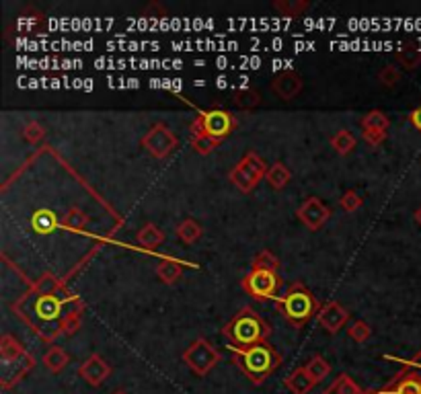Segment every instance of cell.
<instances>
[{
  "instance_id": "obj_31",
  "label": "cell",
  "mask_w": 421,
  "mask_h": 394,
  "mask_svg": "<svg viewBox=\"0 0 421 394\" xmlns=\"http://www.w3.org/2000/svg\"><path fill=\"white\" fill-rule=\"evenodd\" d=\"M370 335H372V331H370V326L364 323V321H355V323L350 326V337L355 341V343L368 341Z\"/></svg>"
},
{
  "instance_id": "obj_38",
  "label": "cell",
  "mask_w": 421,
  "mask_h": 394,
  "mask_svg": "<svg viewBox=\"0 0 421 394\" xmlns=\"http://www.w3.org/2000/svg\"><path fill=\"white\" fill-rule=\"evenodd\" d=\"M25 136H27L31 142H37V140L43 136V132H41V127L37 126V124H29V126L25 127Z\"/></svg>"
},
{
  "instance_id": "obj_1",
  "label": "cell",
  "mask_w": 421,
  "mask_h": 394,
  "mask_svg": "<svg viewBox=\"0 0 421 394\" xmlns=\"http://www.w3.org/2000/svg\"><path fill=\"white\" fill-rule=\"evenodd\" d=\"M241 356V366L245 370V374L255 382H261L274 372V368L278 366L280 358L276 356V351L267 345V343H255L245 349H237Z\"/></svg>"
},
{
  "instance_id": "obj_7",
  "label": "cell",
  "mask_w": 421,
  "mask_h": 394,
  "mask_svg": "<svg viewBox=\"0 0 421 394\" xmlns=\"http://www.w3.org/2000/svg\"><path fill=\"white\" fill-rule=\"evenodd\" d=\"M142 144H144V148H146L155 159H167V156L175 150L177 138L169 127H165L162 124H157V126L152 127V129L144 136Z\"/></svg>"
},
{
  "instance_id": "obj_26",
  "label": "cell",
  "mask_w": 421,
  "mask_h": 394,
  "mask_svg": "<svg viewBox=\"0 0 421 394\" xmlns=\"http://www.w3.org/2000/svg\"><path fill=\"white\" fill-rule=\"evenodd\" d=\"M87 226V215L83 214L80 210H71L66 218H64V228H68V230H74V233H80L83 228Z\"/></svg>"
},
{
  "instance_id": "obj_24",
  "label": "cell",
  "mask_w": 421,
  "mask_h": 394,
  "mask_svg": "<svg viewBox=\"0 0 421 394\" xmlns=\"http://www.w3.org/2000/svg\"><path fill=\"white\" fill-rule=\"evenodd\" d=\"M331 146H333L339 154H350L351 150L355 148V138H353V134L348 132V129H339L333 138H331Z\"/></svg>"
},
{
  "instance_id": "obj_12",
  "label": "cell",
  "mask_w": 421,
  "mask_h": 394,
  "mask_svg": "<svg viewBox=\"0 0 421 394\" xmlns=\"http://www.w3.org/2000/svg\"><path fill=\"white\" fill-rule=\"evenodd\" d=\"M80 376L87 380L90 386H99L111 372V368L107 366V361L101 356H90V358L80 366Z\"/></svg>"
},
{
  "instance_id": "obj_35",
  "label": "cell",
  "mask_w": 421,
  "mask_h": 394,
  "mask_svg": "<svg viewBox=\"0 0 421 394\" xmlns=\"http://www.w3.org/2000/svg\"><path fill=\"white\" fill-rule=\"evenodd\" d=\"M274 6H276V9H280V11L290 13V15H296V13H300V11H304L308 4H306V2H292V4H286V2H276Z\"/></svg>"
},
{
  "instance_id": "obj_10",
  "label": "cell",
  "mask_w": 421,
  "mask_h": 394,
  "mask_svg": "<svg viewBox=\"0 0 421 394\" xmlns=\"http://www.w3.org/2000/svg\"><path fill=\"white\" fill-rule=\"evenodd\" d=\"M348 319H350V312L341 304H337V302L325 304L321 308V312H318V323H321V326L327 333H331V335L339 333L345 326Z\"/></svg>"
},
{
  "instance_id": "obj_18",
  "label": "cell",
  "mask_w": 421,
  "mask_h": 394,
  "mask_svg": "<svg viewBox=\"0 0 421 394\" xmlns=\"http://www.w3.org/2000/svg\"><path fill=\"white\" fill-rule=\"evenodd\" d=\"M43 363H46V368L53 372V374H58V372H62L66 366H68V353L64 351V349H60V347H52L46 356H43Z\"/></svg>"
},
{
  "instance_id": "obj_42",
  "label": "cell",
  "mask_w": 421,
  "mask_h": 394,
  "mask_svg": "<svg viewBox=\"0 0 421 394\" xmlns=\"http://www.w3.org/2000/svg\"><path fill=\"white\" fill-rule=\"evenodd\" d=\"M323 394H337V393H335L333 388H329V390H325V393H323Z\"/></svg>"
},
{
  "instance_id": "obj_28",
  "label": "cell",
  "mask_w": 421,
  "mask_h": 394,
  "mask_svg": "<svg viewBox=\"0 0 421 394\" xmlns=\"http://www.w3.org/2000/svg\"><path fill=\"white\" fill-rule=\"evenodd\" d=\"M380 394H421V382L415 380V378H403V380H399L395 393L385 390V393Z\"/></svg>"
},
{
  "instance_id": "obj_39",
  "label": "cell",
  "mask_w": 421,
  "mask_h": 394,
  "mask_svg": "<svg viewBox=\"0 0 421 394\" xmlns=\"http://www.w3.org/2000/svg\"><path fill=\"white\" fill-rule=\"evenodd\" d=\"M411 124H413V126L417 127V129L421 132V105L415 109L413 113H411Z\"/></svg>"
},
{
  "instance_id": "obj_22",
  "label": "cell",
  "mask_w": 421,
  "mask_h": 394,
  "mask_svg": "<svg viewBox=\"0 0 421 394\" xmlns=\"http://www.w3.org/2000/svg\"><path fill=\"white\" fill-rule=\"evenodd\" d=\"M386 127H388V117L383 111H370L362 119L364 132H386Z\"/></svg>"
},
{
  "instance_id": "obj_23",
  "label": "cell",
  "mask_w": 421,
  "mask_h": 394,
  "mask_svg": "<svg viewBox=\"0 0 421 394\" xmlns=\"http://www.w3.org/2000/svg\"><path fill=\"white\" fill-rule=\"evenodd\" d=\"M136 238H138V243H140L142 247L152 249V247H158V245L165 240V234L160 233L155 224H148V226H144V228H142Z\"/></svg>"
},
{
  "instance_id": "obj_13",
  "label": "cell",
  "mask_w": 421,
  "mask_h": 394,
  "mask_svg": "<svg viewBox=\"0 0 421 394\" xmlns=\"http://www.w3.org/2000/svg\"><path fill=\"white\" fill-rule=\"evenodd\" d=\"M0 356H2L4 366L15 363V361L19 363V361H23V359L27 358L23 345L15 337H11V335H2V339H0Z\"/></svg>"
},
{
  "instance_id": "obj_27",
  "label": "cell",
  "mask_w": 421,
  "mask_h": 394,
  "mask_svg": "<svg viewBox=\"0 0 421 394\" xmlns=\"http://www.w3.org/2000/svg\"><path fill=\"white\" fill-rule=\"evenodd\" d=\"M278 259L271 255L269 251H264V252H259L255 259H253V269H264V271H278Z\"/></svg>"
},
{
  "instance_id": "obj_41",
  "label": "cell",
  "mask_w": 421,
  "mask_h": 394,
  "mask_svg": "<svg viewBox=\"0 0 421 394\" xmlns=\"http://www.w3.org/2000/svg\"><path fill=\"white\" fill-rule=\"evenodd\" d=\"M415 220H417V222H420V224H421V208H420V210H417V212H415Z\"/></svg>"
},
{
  "instance_id": "obj_5",
  "label": "cell",
  "mask_w": 421,
  "mask_h": 394,
  "mask_svg": "<svg viewBox=\"0 0 421 394\" xmlns=\"http://www.w3.org/2000/svg\"><path fill=\"white\" fill-rule=\"evenodd\" d=\"M281 308H284V312H286V316L292 321V323H304L311 314H313V310H315V298L306 292V289H302V287H294L284 300H281Z\"/></svg>"
},
{
  "instance_id": "obj_3",
  "label": "cell",
  "mask_w": 421,
  "mask_h": 394,
  "mask_svg": "<svg viewBox=\"0 0 421 394\" xmlns=\"http://www.w3.org/2000/svg\"><path fill=\"white\" fill-rule=\"evenodd\" d=\"M264 175H267V166H265L264 159H259L255 152H249L246 156H243V161L239 162L232 173H230V181L241 189V191H253L257 187V183L264 179Z\"/></svg>"
},
{
  "instance_id": "obj_43",
  "label": "cell",
  "mask_w": 421,
  "mask_h": 394,
  "mask_svg": "<svg viewBox=\"0 0 421 394\" xmlns=\"http://www.w3.org/2000/svg\"><path fill=\"white\" fill-rule=\"evenodd\" d=\"M111 394H128L125 390H115V393H111Z\"/></svg>"
},
{
  "instance_id": "obj_20",
  "label": "cell",
  "mask_w": 421,
  "mask_h": 394,
  "mask_svg": "<svg viewBox=\"0 0 421 394\" xmlns=\"http://www.w3.org/2000/svg\"><path fill=\"white\" fill-rule=\"evenodd\" d=\"M177 236H179L183 243L192 245V243H195V240L202 236V226H199L195 220L187 218V220H183V222L177 226Z\"/></svg>"
},
{
  "instance_id": "obj_34",
  "label": "cell",
  "mask_w": 421,
  "mask_h": 394,
  "mask_svg": "<svg viewBox=\"0 0 421 394\" xmlns=\"http://www.w3.org/2000/svg\"><path fill=\"white\" fill-rule=\"evenodd\" d=\"M399 60L403 62L409 70H411V68H415V66L421 62V54L417 52V50H403V52L399 54Z\"/></svg>"
},
{
  "instance_id": "obj_8",
  "label": "cell",
  "mask_w": 421,
  "mask_h": 394,
  "mask_svg": "<svg viewBox=\"0 0 421 394\" xmlns=\"http://www.w3.org/2000/svg\"><path fill=\"white\" fill-rule=\"evenodd\" d=\"M245 289L255 298H269L278 287V275L274 271L253 269L245 277Z\"/></svg>"
},
{
  "instance_id": "obj_17",
  "label": "cell",
  "mask_w": 421,
  "mask_h": 394,
  "mask_svg": "<svg viewBox=\"0 0 421 394\" xmlns=\"http://www.w3.org/2000/svg\"><path fill=\"white\" fill-rule=\"evenodd\" d=\"M304 370H306L308 376L315 380V384L316 382H323L325 378L331 374V366H329V361L323 358V356H315V358L304 366Z\"/></svg>"
},
{
  "instance_id": "obj_40",
  "label": "cell",
  "mask_w": 421,
  "mask_h": 394,
  "mask_svg": "<svg viewBox=\"0 0 421 394\" xmlns=\"http://www.w3.org/2000/svg\"><path fill=\"white\" fill-rule=\"evenodd\" d=\"M409 366H413V368H421V351L415 356V358L409 361Z\"/></svg>"
},
{
  "instance_id": "obj_9",
  "label": "cell",
  "mask_w": 421,
  "mask_h": 394,
  "mask_svg": "<svg viewBox=\"0 0 421 394\" xmlns=\"http://www.w3.org/2000/svg\"><path fill=\"white\" fill-rule=\"evenodd\" d=\"M331 215V210L318 199V197H308L298 210V218L311 228V230H318Z\"/></svg>"
},
{
  "instance_id": "obj_2",
  "label": "cell",
  "mask_w": 421,
  "mask_h": 394,
  "mask_svg": "<svg viewBox=\"0 0 421 394\" xmlns=\"http://www.w3.org/2000/svg\"><path fill=\"white\" fill-rule=\"evenodd\" d=\"M265 335V324L264 321L253 312V310H243L229 326V337L237 345H255L261 343V337Z\"/></svg>"
},
{
  "instance_id": "obj_29",
  "label": "cell",
  "mask_w": 421,
  "mask_h": 394,
  "mask_svg": "<svg viewBox=\"0 0 421 394\" xmlns=\"http://www.w3.org/2000/svg\"><path fill=\"white\" fill-rule=\"evenodd\" d=\"M362 203H364V199H362V196H360L355 189L345 191L343 197H341V208H343L345 212H355L358 208H362Z\"/></svg>"
},
{
  "instance_id": "obj_30",
  "label": "cell",
  "mask_w": 421,
  "mask_h": 394,
  "mask_svg": "<svg viewBox=\"0 0 421 394\" xmlns=\"http://www.w3.org/2000/svg\"><path fill=\"white\" fill-rule=\"evenodd\" d=\"M331 388H333L337 394H360L358 384H355V382H353L350 376H345V374L337 378V382H335Z\"/></svg>"
},
{
  "instance_id": "obj_15",
  "label": "cell",
  "mask_w": 421,
  "mask_h": 394,
  "mask_svg": "<svg viewBox=\"0 0 421 394\" xmlns=\"http://www.w3.org/2000/svg\"><path fill=\"white\" fill-rule=\"evenodd\" d=\"M60 308H62V302L56 298V296H39L36 302V312L37 316L46 319V321H53L58 314H60Z\"/></svg>"
},
{
  "instance_id": "obj_4",
  "label": "cell",
  "mask_w": 421,
  "mask_h": 394,
  "mask_svg": "<svg viewBox=\"0 0 421 394\" xmlns=\"http://www.w3.org/2000/svg\"><path fill=\"white\" fill-rule=\"evenodd\" d=\"M183 361L192 368L197 376H206L212 368L220 361V356H218V351L212 347L208 341L197 339L185 349Z\"/></svg>"
},
{
  "instance_id": "obj_21",
  "label": "cell",
  "mask_w": 421,
  "mask_h": 394,
  "mask_svg": "<svg viewBox=\"0 0 421 394\" xmlns=\"http://www.w3.org/2000/svg\"><path fill=\"white\" fill-rule=\"evenodd\" d=\"M181 273H183V267L177 261H162V263H158L157 275L160 277V282H165V284H175L177 279L181 277Z\"/></svg>"
},
{
  "instance_id": "obj_14",
  "label": "cell",
  "mask_w": 421,
  "mask_h": 394,
  "mask_svg": "<svg viewBox=\"0 0 421 394\" xmlns=\"http://www.w3.org/2000/svg\"><path fill=\"white\" fill-rule=\"evenodd\" d=\"M286 386L292 390V394H308L313 390V386H315V380L306 374L304 368H298V370H294L290 376L286 378Z\"/></svg>"
},
{
  "instance_id": "obj_33",
  "label": "cell",
  "mask_w": 421,
  "mask_h": 394,
  "mask_svg": "<svg viewBox=\"0 0 421 394\" xmlns=\"http://www.w3.org/2000/svg\"><path fill=\"white\" fill-rule=\"evenodd\" d=\"M378 78H380V82H383L385 87H395V85L401 80V72L397 70L395 66H386L385 70L378 74Z\"/></svg>"
},
{
  "instance_id": "obj_36",
  "label": "cell",
  "mask_w": 421,
  "mask_h": 394,
  "mask_svg": "<svg viewBox=\"0 0 421 394\" xmlns=\"http://www.w3.org/2000/svg\"><path fill=\"white\" fill-rule=\"evenodd\" d=\"M64 333H68V335H72V333H76V329L80 326V319H78V312H71L68 316H66V321H64Z\"/></svg>"
},
{
  "instance_id": "obj_19",
  "label": "cell",
  "mask_w": 421,
  "mask_h": 394,
  "mask_svg": "<svg viewBox=\"0 0 421 394\" xmlns=\"http://www.w3.org/2000/svg\"><path fill=\"white\" fill-rule=\"evenodd\" d=\"M31 224H33V228H36L37 233L46 234L56 230L58 220H56V214L50 212V210H37L33 218H31Z\"/></svg>"
},
{
  "instance_id": "obj_11",
  "label": "cell",
  "mask_w": 421,
  "mask_h": 394,
  "mask_svg": "<svg viewBox=\"0 0 421 394\" xmlns=\"http://www.w3.org/2000/svg\"><path fill=\"white\" fill-rule=\"evenodd\" d=\"M271 89L284 101H292L302 90V78L294 70H284L271 80Z\"/></svg>"
},
{
  "instance_id": "obj_37",
  "label": "cell",
  "mask_w": 421,
  "mask_h": 394,
  "mask_svg": "<svg viewBox=\"0 0 421 394\" xmlns=\"http://www.w3.org/2000/svg\"><path fill=\"white\" fill-rule=\"evenodd\" d=\"M364 138H366L372 146H378V144L385 142L386 132H364Z\"/></svg>"
},
{
  "instance_id": "obj_32",
  "label": "cell",
  "mask_w": 421,
  "mask_h": 394,
  "mask_svg": "<svg viewBox=\"0 0 421 394\" xmlns=\"http://www.w3.org/2000/svg\"><path fill=\"white\" fill-rule=\"evenodd\" d=\"M216 144H218V140H214V138L206 136V134H195V138H193V148L199 154H208Z\"/></svg>"
},
{
  "instance_id": "obj_6",
  "label": "cell",
  "mask_w": 421,
  "mask_h": 394,
  "mask_svg": "<svg viewBox=\"0 0 421 394\" xmlns=\"http://www.w3.org/2000/svg\"><path fill=\"white\" fill-rule=\"evenodd\" d=\"M199 122L195 124V134H206L214 140H220L232 129V119L227 111L214 109V111H199Z\"/></svg>"
},
{
  "instance_id": "obj_16",
  "label": "cell",
  "mask_w": 421,
  "mask_h": 394,
  "mask_svg": "<svg viewBox=\"0 0 421 394\" xmlns=\"http://www.w3.org/2000/svg\"><path fill=\"white\" fill-rule=\"evenodd\" d=\"M267 181L274 189H284L290 181V171L284 162H274L269 169H267Z\"/></svg>"
},
{
  "instance_id": "obj_25",
  "label": "cell",
  "mask_w": 421,
  "mask_h": 394,
  "mask_svg": "<svg viewBox=\"0 0 421 394\" xmlns=\"http://www.w3.org/2000/svg\"><path fill=\"white\" fill-rule=\"evenodd\" d=\"M234 103L243 109L257 107V105H259V92H257V90H253V89L239 90V92L234 95Z\"/></svg>"
}]
</instances>
